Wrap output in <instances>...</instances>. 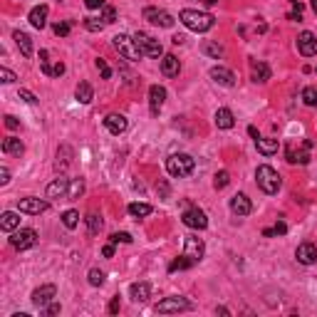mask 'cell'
I'll list each match as a JSON object with an SVG mask.
<instances>
[{"mask_svg":"<svg viewBox=\"0 0 317 317\" xmlns=\"http://www.w3.org/2000/svg\"><path fill=\"white\" fill-rule=\"evenodd\" d=\"M179 20L186 25L188 30H193V33H208L213 25H216V18L211 15V13H201V10H181L179 13Z\"/></svg>","mask_w":317,"mask_h":317,"instance_id":"cell-1","label":"cell"},{"mask_svg":"<svg viewBox=\"0 0 317 317\" xmlns=\"http://www.w3.org/2000/svg\"><path fill=\"white\" fill-rule=\"evenodd\" d=\"M255 184L261 186L263 193L273 196V193H278V191H280V186H282V179H280V174L273 166L263 164V166L255 168Z\"/></svg>","mask_w":317,"mask_h":317,"instance_id":"cell-2","label":"cell"},{"mask_svg":"<svg viewBox=\"0 0 317 317\" xmlns=\"http://www.w3.org/2000/svg\"><path fill=\"white\" fill-rule=\"evenodd\" d=\"M193 168H196V159L188 156V154H171L166 159V171L171 176H176V179H186V176H191Z\"/></svg>","mask_w":317,"mask_h":317,"instance_id":"cell-3","label":"cell"},{"mask_svg":"<svg viewBox=\"0 0 317 317\" xmlns=\"http://www.w3.org/2000/svg\"><path fill=\"white\" fill-rule=\"evenodd\" d=\"M112 45H114V50L124 57V60H129V62H136V60H141V57H144V55H141V50L136 47L134 38H129V35H114Z\"/></svg>","mask_w":317,"mask_h":317,"instance_id":"cell-4","label":"cell"},{"mask_svg":"<svg viewBox=\"0 0 317 317\" xmlns=\"http://www.w3.org/2000/svg\"><path fill=\"white\" fill-rule=\"evenodd\" d=\"M188 310H193V302L186 300V298H181V295L164 298V300H159V305H156V312H161V315H171V312H188Z\"/></svg>","mask_w":317,"mask_h":317,"instance_id":"cell-5","label":"cell"},{"mask_svg":"<svg viewBox=\"0 0 317 317\" xmlns=\"http://www.w3.org/2000/svg\"><path fill=\"white\" fill-rule=\"evenodd\" d=\"M131 38H134V42H136V47L141 50V55H147V57H164V47H161V42H159V40H154L149 33H134Z\"/></svg>","mask_w":317,"mask_h":317,"instance_id":"cell-6","label":"cell"},{"mask_svg":"<svg viewBox=\"0 0 317 317\" xmlns=\"http://www.w3.org/2000/svg\"><path fill=\"white\" fill-rule=\"evenodd\" d=\"M38 243V230L35 228H15L10 233V245L18 250H27Z\"/></svg>","mask_w":317,"mask_h":317,"instance_id":"cell-7","label":"cell"},{"mask_svg":"<svg viewBox=\"0 0 317 317\" xmlns=\"http://www.w3.org/2000/svg\"><path fill=\"white\" fill-rule=\"evenodd\" d=\"M181 221H184V225L193 228V230H204V228H208V218H206V213L198 208V206H188L186 211H184V216H181Z\"/></svg>","mask_w":317,"mask_h":317,"instance_id":"cell-8","label":"cell"},{"mask_svg":"<svg viewBox=\"0 0 317 317\" xmlns=\"http://www.w3.org/2000/svg\"><path fill=\"white\" fill-rule=\"evenodd\" d=\"M144 20H149L151 25H156V27H174V15L166 13V10H161V8H144Z\"/></svg>","mask_w":317,"mask_h":317,"instance_id":"cell-9","label":"cell"},{"mask_svg":"<svg viewBox=\"0 0 317 317\" xmlns=\"http://www.w3.org/2000/svg\"><path fill=\"white\" fill-rule=\"evenodd\" d=\"M184 253H186L188 258L193 263H201L206 255V245L201 238H196V236H188L186 243H184Z\"/></svg>","mask_w":317,"mask_h":317,"instance_id":"cell-10","label":"cell"},{"mask_svg":"<svg viewBox=\"0 0 317 317\" xmlns=\"http://www.w3.org/2000/svg\"><path fill=\"white\" fill-rule=\"evenodd\" d=\"M55 295H57L55 285H42V287H38V290H33L30 300H33V305H35V307H47V305L55 300Z\"/></svg>","mask_w":317,"mask_h":317,"instance_id":"cell-11","label":"cell"},{"mask_svg":"<svg viewBox=\"0 0 317 317\" xmlns=\"http://www.w3.org/2000/svg\"><path fill=\"white\" fill-rule=\"evenodd\" d=\"M298 50L302 57H315L317 55V38L310 33V30H305V33H300L298 35Z\"/></svg>","mask_w":317,"mask_h":317,"instance_id":"cell-12","label":"cell"},{"mask_svg":"<svg viewBox=\"0 0 317 317\" xmlns=\"http://www.w3.org/2000/svg\"><path fill=\"white\" fill-rule=\"evenodd\" d=\"M70 179L65 176V174H60L55 181L47 186V198H67V193H70Z\"/></svg>","mask_w":317,"mask_h":317,"instance_id":"cell-13","label":"cell"},{"mask_svg":"<svg viewBox=\"0 0 317 317\" xmlns=\"http://www.w3.org/2000/svg\"><path fill=\"white\" fill-rule=\"evenodd\" d=\"M47 208H50V204L42 201V198H22L18 204L20 213H30V216H40V213H45Z\"/></svg>","mask_w":317,"mask_h":317,"instance_id":"cell-14","label":"cell"},{"mask_svg":"<svg viewBox=\"0 0 317 317\" xmlns=\"http://www.w3.org/2000/svg\"><path fill=\"white\" fill-rule=\"evenodd\" d=\"M211 79L216 82V84H221V87H236V75L228 70V67H221V65H216V67H211Z\"/></svg>","mask_w":317,"mask_h":317,"instance_id":"cell-15","label":"cell"},{"mask_svg":"<svg viewBox=\"0 0 317 317\" xmlns=\"http://www.w3.org/2000/svg\"><path fill=\"white\" fill-rule=\"evenodd\" d=\"M164 102H166V90H164L161 84H151L149 87V107H151V114H154V117H159Z\"/></svg>","mask_w":317,"mask_h":317,"instance_id":"cell-16","label":"cell"},{"mask_svg":"<svg viewBox=\"0 0 317 317\" xmlns=\"http://www.w3.org/2000/svg\"><path fill=\"white\" fill-rule=\"evenodd\" d=\"M295 258H298V263H302V265H312V263H317V245L315 243H300L298 250H295Z\"/></svg>","mask_w":317,"mask_h":317,"instance_id":"cell-17","label":"cell"},{"mask_svg":"<svg viewBox=\"0 0 317 317\" xmlns=\"http://www.w3.org/2000/svg\"><path fill=\"white\" fill-rule=\"evenodd\" d=\"M40 67H42V72L47 77H62L65 75V65L62 62H57V65H50V60H47V50H40Z\"/></svg>","mask_w":317,"mask_h":317,"instance_id":"cell-18","label":"cell"},{"mask_svg":"<svg viewBox=\"0 0 317 317\" xmlns=\"http://www.w3.org/2000/svg\"><path fill=\"white\" fill-rule=\"evenodd\" d=\"M230 211H233L236 216H248V213L253 211V204H250V198H248L245 193H236V196L230 198Z\"/></svg>","mask_w":317,"mask_h":317,"instance_id":"cell-19","label":"cell"},{"mask_svg":"<svg viewBox=\"0 0 317 317\" xmlns=\"http://www.w3.org/2000/svg\"><path fill=\"white\" fill-rule=\"evenodd\" d=\"M104 127L119 136V134L127 131V117H124V114H107V117H104Z\"/></svg>","mask_w":317,"mask_h":317,"instance_id":"cell-20","label":"cell"},{"mask_svg":"<svg viewBox=\"0 0 317 317\" xmlns=\"http://www.w3.org/2000/svg\"><path fill=\"white\" fill-rule=\"evenodd\" d=\"M250 79L253 82H268L270 79V67L265 62H258V60H250Z\"/></svg>","mask_w":317,"mask_h":317,"instance_id":"cell-21","label":"cell"},{"mask_svg":"<svg viewBox=\"0 0 317 317\" xmlns=\"http://www.w3.org/2000/svg\"><path fill=\"white\" fill-rule=\"evenodd\" d=\"M47 13H50V8H47V5H38V8H33V10H30V15H27L30 25H33V27H38V30H42V27L47 25Z\"/></svg>","mask_w":317,"mask_h":317,"instance_id":"cell-22","label":"cell"},{"mask_svg":"<svg viewBox=\"0 0 317 317\" xmlns=\"http://www.w3.org/2000/svg\"><path fill=\"white\" fill-rule=\"evenodd\" d=\"M213 122H216L218 129H233V127H236V117H233V112H230L228 107H221V109L216 112V117H213Z\"/></svg>","mask_w":317,"mask_h":317,"instance_id":"cell-23","label":"cell"},{"mask_svg":"<svg viewBox=\"0 0 317 317\" xmlns=\"http://www.w3.org/2000/svg\"><path fill=\"white\" fill-rule=\"evenodd\" d=\"M129 298L134 302H147L151 298V285L149 282H134L129 287Z\"/></svg>","mask_w":317,"mask_h":317,"instance_id":"cell-24","label":"cell"},{"mask_svg":"<svg viewBox=\"0 0 317 317\" xmlns=\"http://www.w3.org/2000/svg\"><path fill=\"white\" fill-rule=\"evenodd\" d=\"M161 72L166 77H179L181 72V62H179V57L176 55H164L161 57Z\"/></svg>","mask_w":317,"mask_h":317,"instance_id":"cell-25","label":"cell"},{"mask_svg":"<svg viewBox=\"0 0 317 317\" xmlns=\"http://www.w3.org/2000/svg\"><path fill=\"white\" fill-rule=\"evenodd\" d=\"M13 40H15L18 50L22 52V57H33V40H30V35H27V33L15 30V33H13Z\"/></svg>","mask_w":317,"mask_h":317,"instance_id":"cell-26","label":"cell"},{"mask_svg":"<svg viewBox=\"0 0 317 317\" xmlns=\"http://www.w3.org/2000/svg\"><path fill=\"white\" fill-rule=\"evenodd\" d=\"M3 151H5L8 156H22L25 144L20 141L18 136H8V139H3Z\"/></svg>","mask_w":317,"mask_h":317,"instance_id":"cell-27","label":"cell"},{"mask_svg":"<svg viewBox=\"0 0 317 317\" xmlns=\"http://www.w3.org/2000/svg\"><path fill=\"white\" fill-rule=\"evenodd\" d=\"M0 228H3L5 233H13L15 228H20V216L15 211H5V213L0 216Z\"/></svg>","mask_w":317,"mask_h":317,"instance_id":"cell-28","label":"cell"},{"mask_svg":"<svg viewBox=\"0 0 317 317\" xmlns=\"http://www.w3.org/2000/svg\"><path fill=\"white\" fill-rule=\"evenodd\" d=\"M75 97H77V102H79V104H90V102L94 99L92 84H90V82H79V84H77V90H75Z\"/></svg>","mask_w":317,"mask_h":317,"instance_id":"cell-29","label":"cell"},{"mask_svg":"<svg viewBox=\"0 0 317 317\" xmlns=\"http://www.w3.org/2000/svg\"><path fill=\"white\" fill-rule=\"evenodd\" d=\"M255 147H258V151H261L263 156H273V154L280 149L278 139H263V136L255 139Z\"/></svg>","mask_w":317,"mask_h":317,"instance_id":"cell-30","label":"cell"},{"mask_svg":"<svg viewBox=\"0 0 317 317\" xmlns=\"http://www.w3.org/2000/svg\"><path fill=\"white\" fill-rule=\"evenodd\" d=\"M201 52L208 57H213V60H218V57H223V47H221L218 42H213V40H204V42H201Z\"/></svg>","mask_w":317,"mask_h":317,"instance_id":"cell-31","label":"cell"},{"mask_svg":"<svg viewBox=\"0 0 317 317\" xmlns=\"http://www.w3.org/2000/svg\"><path fill=\"white\" fill-rule=\"evenodd\" d=\"M193 265H196V263L191 261L186 253H184L181 258H176V261L168 263V273H176V270H188V268H193Z\"/></svg>","mask_w":317,"mask_h":317,"instance_id":"cell-32","label":"cell"},{"mask_svg":"<svg viewBox=\"0 0 317 317\" xmlns=\"http://www.w3.org/2000/svg\"><path fill=\"white\" fill-rule=\"evenodd\" d=\"M70 161H72V149L70 147H62V149L57 151V171H65V168L70 166Z\"/></svg>","mask_w":317,"mask_h":317,"instance_id":"cell-33","label":"cell"},{"mask_svg":"<svg viewBox=\"0 0 317 317\" xmlns=\"http://www.w3.org/2000/svg\"><path fill=\"white\" fill-rule=\"evenodd\" d=\"M127 211H129L134 218H147V216H151V211H154V208H151L149 204H129Z\"/></svg>","mask_w":317,"mask_h":317,"instance_id":"cell-34","label":"cell"},{"mask_svg":"<svg viewBox=\"0 0 317 317\" xmlns=\"http://www.w3.org/2000/svg\"><path fill=\"white\" fill-rule=\"evenodd\" d=\"M77 223H79V213H77L75 208H70V211L62 213V225H65V228L72 230V228H77Z\"/></svg>","mask_w":317,"mask_h":317,"instance_id":"cell-35","label":"cell"},{"mask_svg":"<svg viewBox=\"0 0 317 317\" xmlns=\"http://www.w3.org/2000/svg\"><path fill=\"white\" fill-rule=\"evenodd\" d=\"M104 278H107V275H104V270H99V268H92V270L87 273V280H90L92 287H102V285H104Z\"/></svg>","mask_w":317,"mask_h":317,"instance_id":"cell-36","label":"cell"},{"mask_svg":"<svg viewBox=\"0 0 317 317\" xmlns=\"http://www.w3.org/2000/svg\"><path fill=\"white\" fill-rule=\"evenodd\" d=\"M82 193H84V181H82V179H75V181L70 184V193H67V198L75 201V198H79Z\"/></svg>","mask_w":317,"mask_h":317,"instance_id":"cell-37","label":"cell"},{"mask_svg":"<svg viewBox=\"0 0 317 317\" xmlns=\"http://www.w3.org/2000/svg\"><path fill=\"white\" fill-rule=\"evenodd\" d=\"M302 102L307 107H317V87H305L302 90Z\"/></svg>","mask_w":317,"mask_h":317,"instance_id":"cell-38","label":"cell"},{"mask_svg":"<svg viewBox=\"0 0 317 317\" xmlns=\"http://www.w3.org/2000/svg\"><path fill=\"white\" fill-rule=\"evenodd\" d=\"M87 228H90V236H97V233L102 230V218H99L97 213H90V216H87Z\"/></svg>","mask_w":317,"mask_h":317,"instance_id":"cell-39","label":"cell"},{"mask_svg":"<svg viewBox=\"0 0 317 317\" xmlns=\"http://www.w3.org/2000/svg\"><path fill=\"white\" fill-rule=\"evenodd\" d=\"M228 184H230V174H228V171H218V174L213 176V186L216 188H225Z\"/></svg>","mask_w":317,"mask_h":317,"instance_id":"cell-40","label":"cell"},{"mask_svg":"<svg viewBox=\"0 0 317 317\" xmlns=\"http://www.w3.org/2000/svg\"><path fill=\"white\" fill-rule=\"evenodd\" d=\"M102 20H104V25H112L114 20H117V10H114L112 5H107V3L102 8Z\"/></svg>","mask_w":317,"mask_h":317,"instance_id":"cell-41","label":"cell"},{"mask_svg":"<svg viewBox=\"0 0 317 317\" xmlns=\"http://www.w3.org/2000/svg\"><path fill=\"white\" fill-rule=\"evenodd\" d=\"M84 27H87L90 33H99V30L104 27V20L102 18H87L84 20Z\"/></svg>","mask_w":317,"mask_h":317,"instance_id":"cell-42","label":"cell"},{"mask_svg":"<svg viewBox=\"0 0 317 317\" xmlns=\"http://www.w3.org/2000/svg\"><path fill=\"white\" fill-rule=\"evenodd\" d=\"M94 65H97V70L102 72V79H112V70H109V65H107L102 57H97V60H94Z\"/></svg>","mask_w":317,"mask_h":317,"instance_id":"cell-43","label":"cell"},{"mask_svg":"<svg viewBox=\"0 0 317 317\" xmlns=\"http://www.w3.org/2000/svg\"><path fill=\"white\" fill-rule=\"evenodd\" d=\"M52 30H55L57 38H67V35H70V30H72V25H70V22H55V25H52Z\"/></svg>","mask_w":317,"mask_h":317,"instance_id":"cell-44","label":"cell"},{"mask_svg":"<svg viewBox=\"0 0 317 317\" xmlns=\"http://www.w3.org/2000/svg\"><path fill=\"white\" fill-rule=\"evenodd\" d=\"M18 77H15V72H10L8 67H0V82L3 84H10V82H15Z\"/></svg>","mask_w":317,"mask_h":317,"instance_id":"cell-45","label":"cell"},{"mask_svg":"<svg viewBox=\"0 0 317 317\" xmlns=\"http://www.w3.org/2000/svg\"><path fill=\"white\" fill-rule=\"evenodd\" d=\"M109 241L117 245V243H131L134 238H131L129 233H112V236H109Z\"/></svg>","mask_w":317,"mask_h":317,"instance_id":"cell-46","label":"cell"},{"mask_svg":"<svg viewBox=\"0 0 317 317\" xmlns=\"http://www.w3.org/2000/svg\"><path fill=\"white\" fill-rule=\"evenodd\" d=\"M18 97L22 99V102H27V104H35V102H38V97H35V94L30 92V90H20V92H18Z\"/></svg>","mask_w":317,"mask_h":317,"instance_id":"cell-47","label":"cell"},{"mask_svg":"<svg viewBox=\"0 0 317 317\" xmlns=\"http://www.w3.org/2000/svg\"><path fill=\"white\" fill-rule=\"evenodd\" d=\"M10 184V168L8 166H0V186Z\"/></svg>","mask_w":317,"mask_h":317,"instance_id":"cell-48","label":"cell"},{"mask_svg":"<svg viewBox=\"0 0 317 317\" xmlns=\"http://www.w3.org/2000/svg\"><path fill=\"white\" fill-rule=\"evenodd\" d=\"M57 312H60V302H55V300H52V302H50V305L45 307V315L52 317V315H57Z\"/></svg>","mask_w":317,"mask_h":317,"instance_id":"cell-49","label":"cell"},{"mask_svg":"<svg viewBox=\"0 0 317 317\" xmlns=\"http://www.w3.org/2000/svg\"><path fill=\"white\" fill-rule=\"evenodd\" d=\"M156 191H159L161 198H168V184L166 181H159V184H156Z\"/></svg>","mask_w":317,"mask_h":317,"instance_id":"cell-50","label":"cell"},{"mask_svg":"<svg viewBox=\"0 0 317 317\" xmlns=\"http://www.w3.org/2000/svg\"><path fill=\"white\" fill-rule=\"evenodd\" d=\"M84 5L90 10H99V8H104V0H84Z\"/></svg>","mask_w":317,"mask_h":317,"instance_id":"cell-51","label":"cell"},{"mask_svg":"<svg viewBox=\"0 0 317 317\" xmlns=\"http://www.w3.org/2000/svg\"><path fill=\"white\" fill-rule=\"evenodd\" d=\"M119 307H122V302H119V295H117V298H112V302H109V315H117Z\"/></svg>","mask_w":317,"mask_h":317,"instance_id":"cell-52","label":"cell"},{"mask_svg":"<svg viewBox=\"0 0 317 317\" xmlns=\"http://www.w3.org/2000/svg\"><path fill=\"white\" fill-rule=\"evenodd\" d=\"M5 127H8V129H18L20 122L15 119V117H10V114H8V117H5Z\"/></svg>","mask_w":317,"mask_h":317,"instance_id":"cell-53","label":"cell"},{"mask_svg":"<svg viewBox=\"0 0 317 317\" xmlns=\"http://www.w3.org/2000/svg\"><path fill=\"white\" fill-rule=\"evenodd\" d=\"M102 255H104V258H112V255H114V243H112V241H109L107 245H104V248H102Z\"/></svg>","mask_w":317,"mask_h":317,"instance_id":"cell-54","label":"cell"},{"mask_svg":"<svg viewBox=\"0 0 317 317\" xmlns=\"http://www.w3.org/2000/svg\"><path fill=\"white\" fill-rule=\"evenodd\" d=\"M273 230H275V236H285V233H287V225L280 221V223H275V228H273Z\"/></svg>","mask_w":317,"mask_h":317,"instance_id":"cell-55","label":"cell"},{"mask_svg":"<svg viewBox=\"0 0 317 317\" xmlns=\"http://www.w3.org/2000/svg\"><path fill=\"white\" fill-rule=\"evenodd\" d=\"M171 42H174V45H184V42H186V38H184V35H174V40H171Z\"/></svg>","mask_w":317,"mask_h":317,"instance_id":"cell-56","label":"cell"},{"mask_svg":"<svg viewBox=\"0 0 317 317\" xmlns=\"http://www.w3.org/2000/svg\"><path fill=\"white\" fill-rule=\"evenodd\" d=\"M248 134H250L253 139H258V136H261V134H258V129H255V127H248Z\"/></svg>","mask_w":317,"mask_h":317,"instance_id":"cell-57","label":"cell"},{"mask_svg":"<svg viewBox=\"0 0 317 317\" xmlns=\"http://www.w3.org/2000/svg\"><path fill=\"white\" fill-rule=\"evenodd\" d=\"M287 18H290V20H298V22H300V20H302V15H300V10H295V13H290Z\"/></svg>","mask_w":317,"mask_h":317,"instance_id":"cell-58","label":"cell"},{"mask_svg":"<svg viewBox=\"0 0 317 317\" xmlns=\"http://www.w3.org/2000/svg\"><path fill=\"white\" fill-rule=\"evenodd\" d=\"M263 236H265V238H273V236H275V230H273V228H265V230H263Z\"/></svg>","mask_w":317,"mask_h":317,"instance_id":"cell-59","label":"cell"},{"mask_svg":"<svg viewBox=\"0 0 317 317\" xmlns=\"http://www.w3.org/2000/svg\"><path fill=\"white\" fill-rule=\"evenodd\" d=\"M216 315H230L228 307H216Z\"/></svg>","mask_w":317,"mask_h":317,"instance_id":"cell-60","label":"cell"},{"mask_svg":"<svg viewBox=\"0 0 317 317\" xmlns=\"http://www.w3.org/2000/svg\"><path fill=\"white\" fill-rule=\"evenodd\" d=\"M310 8L315 10V15H317V0H310Z\"/></svg>","mask_w":317,"mask_h":317,"instance_id":"cell-61","label":"cell"},{"mask_svg":"<svg viewBox=\"0 0 317 317\" xmlns=\"http://www.w3.org/2000/svg\"><path fill=\"white\" fill-rule=\"evenodd\" d=\"M206 5H216V3H218V0H204Z\"/></svg>","mask_w":317,"mask_h":317,"instance_id":"cell-62","label":"cell"}]
</instances>
